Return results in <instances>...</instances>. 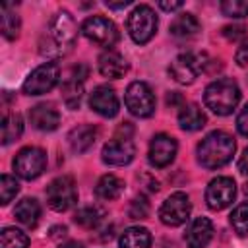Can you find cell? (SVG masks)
I'll return each mask as SVG.
<instances>
[{"instance_id": "3957f363", "label": "cell", "mask_w": 248, "mask_h": 248, "mask_svg": "<svg viewBox=\"0 0 248 248\" xmlns=\"http://www.w3.org/2000/svg\"><path fill=\"white\" fill-rule=\"evenodd\" d=\"M203 101H205V107L211 108L215 114L227 116L236 108V105L240 101V89H238L236 81H232L229 78H221V79L211 81L205 87Z\"/></svg>"}, {"instance_id": "f35d334b", "label": "cell", "mask_w": 248, "mask_h": 248, "mask_svg": "<svg viewBox=\"0 0 248 248\" xmlns=\"http://www.w3.org/2000/svg\"><path fill=\"white\" fill-rule=\"evenodd\" d=\"M107 6H108V8H114V10H118V8H126V6H130V0H124V2H118V4L107 2Z\"/></svg>"}, {"instance_id": "52a82bcc", "label": "cell", "mask_w": 248, "mask_h": 248, "mask_svg": "<svg viewBox=\"0 0 248 248\" xmlns=\"http://www.w3.org/2000/svg\"><path fill=\"white\" fill-rule=\"evenodd\" d=\"M45 167H46V153L41 147H35V145L19 149L16 159H14L16 174L25 178V180H33V178L41 176Z\"/></svg>"}, {"instance_id": "1f68e13d", "label": "cell", "mask_w": 248, "mask_h": 248, "mask_svg": "<svg viewBox=\"0 0 248 248\" xmlns=\"http://www.w3.org/2000/svg\"><path fill=\"white\" fill-rule=\"evenodd\" d=\"M130 217L132 219H145L149 215V203L145 198H136L132 203H130Z\"/></svg>"}, {"instance_id": "8d00e7d4", "label": "cell", "mask_w": 248, "mask_h": 248, "mask_svg": "<svg viewBox=\"0 0 248 248\" xmlns=\"http://www.w3.org/2000/svg\"><path fill=\"white\" fill-rule=\"evenodd\" d=\"M159 8L165 10V12H172V10H180L182 8V2H159Z\"/></svg>"}, {"instance_id": "ffe728a7", "label": "cell", "mask_w": 248, "mask_h": 248, "mask_svg": "<svg viewBox=\"0 0 248 248\" xmlns=\"http://www.w3.org/2000/svg\"><path fill=\"white\" fill-rule=\"evenodd\" d=\"M178 124H180V128L186 130V132L202 130V128L205 126V114H203V110H202L198 105H194V103L184 105V107L180 108V112H178Z\"/></svg>"}, {"instance_id": "d4e9b609", "label": "cell", "mask_w": 248, "mask_h": 248, "mask_svg": "<svg viewBox=\"0 0 248 248\" xmlns=\"http://www.w3.org/2000/svg\"><path fill=\"white\" fill-rule=\"evenodd\" d=\"M105 217V211L99 205H83L76 211L74 221L83 229H95Z\"/></svg>"}, {"instance_id": "7a4b0ae2", "label": "cell", "mask_w": 248, "mask_h": 248, "mask_svg": "<svg viewBox=\"0 0 248 248\" xmlns=\"http://www.w3.org/2000/svg\"><path fill=\"white\" fill-rule=\"evenodd\" d=\"M234 149V138L225 130H215L198 143V161L205 169H221L232 159Z\"/></svg>"}, {"instance_id": "d6a6232c", "label": "cell", "mask_w": 248, "mask_h": 248, "mask_svg": "<svg viewBox=\"0 0 248 248\" xmlns=\"http://www.w3.org/2000/svg\"><path fill=\"white\" fill-rule=\"evenodd\" d=\"M223 35L229 41H238V39L246 37V27L244 25H227V27H223Z\"/></svg>"}, {"instance_id": "7c38bea8", "label": "cell", "mask_w": 248, "mask_h": 248, "mask_svg": "<svg viewBox=\"0 0 248 248\" xmlns=\"http://www.w3.org/2000/svg\"><path fill=\"white\" fill-rule=\"evenodd\" d=\"M202 68H203V62H202V58L198 54H194V52H182V54H178L170 62L169 74H170V78L174 81H178L182 85H188V83H192L198 78V74H200Z\"/></svg>"}, {"instance_id": "5bb4252c", "label": "cell", "mask_w": 248, "mask_h": 248, "mask_svg": "<svg viewBox=\"0 0 248 248\" xmlns=\"http://www.w3.org/2000/svg\"><path fill=\"white\" fill-rule=\"evenodd\" d=\"M136 155V145L126 140V138H114V140H108L101 151V159L107 163V165H112V167H122V165H128Z\"/></svg>"}, {"instance_id": "ac0fdd59", "label": "cell", "mask_w": 248, "mask_h": 248, "mask_svg": "<svg viewBox=\"0 0 248 248\" xmlns=\"http://www.w3.org/2000/svg\"><path fill=\"white\" fill-rule=\"evenodd\" d=\"M128 64L124 60V56L116 50H105L99 56V72L101 76L108 78V79H118L126 74Z\"/></svg>"}, {"instance_id": "9a60e30c", "label": "cell", "mask_w": 248, "mask_h": 248, "mask_svg": "<svg viewBox=\"0 0 248 248\" xmlns=\"http://www.w3.org/2000/svg\"><path fill=\"white\" fill-rule=\"evenodd\" d=\"M89 107L97 114H101L105 118H112V116H116L120 105H118V97H116V93H114L112 87L99 85V87L93 89V93L89 97Z\"/></svg>"}, {"instance_id": "4316f807", "label": "cell", "mask_w": 248, "mask_h": 248, "mask_svg": "<svg viewBox=\"0 0 248 248\" xmlns=\"http://www.w3.org/2000/svg\"><path fill=\"white\" fill-rule=\"evenodd\" d=\"M0 29L6 39H16L19 35V16L10 10L8 4H2V19H0Z\"/></svg>"}, {"instance_id": "6da1fadb", "label": "cell", "mask_w": 248, "mask_h": 248, "mask_svg": "<svg viewBox=\"0 0 248 248\" xmlns=\"http://www.w3.org/2000/svg\"><path fill=\"white\" fill-rule=\"evenodd\" d=\"M76 33H78V27H76L72 14L66 10L58 12L50 19V23L46 25V29L41 37V43H39L41 54H45L48 58L66 56L74 48Z\"/></svg>"}, {"instance_id": "8fae6325", "label": "cell", "mask_w": 248, "mask_h": 248, "mask_svg": "<svg viewBox=\"0 0 248 248\" xmlns=\"http://www.w3.org/2000/svg\"><path fill=\"white\" fill-rule=\"evenodd\" d=\"M190 209H192L190 198L184 192H174L163 202L159 209V219L167 227H178L186 223V219L190 217Z\"/></svg>"}, {"instance_id": "836d02e7", "label": "cell", "mask_w": 248, "mask_h": 248, "mask_svg": "<svg viewBox=\"0 0 248 248\" xmlns=\"http://www.w3.org/2000/svg\"><path fill=\"white\" fill-rule=\"evenodd\" d=\"M236 130L244 136V138H248V103L244 105V108L238 112V116H236Z\"/></svg>"}, {"instance_id": "83f0119b", "label": "cell", "mask_w": 248, "mask_h": 248, "mask_svg": "<svg viewBox=\"0 0 248 248\" xmlns=\"http://www.w3.org/2000/svg\"><path fill=\"white\" fill-rule=\"evenodd\" d=\"M27 234L16 227H6L0 232V248H27Z\"/></svg>"}, {"instance_id": "f546056e", "label": "cell", "mask_w": 248, "mask_h": 248, "mask_svg": "<svg viewBox=\"0 0 248 248\" xmlns=\"http://www.w3.org/2000/svg\"><path fill=\"white\" fill-rule=\"evenodd\" d=\"M17 192H19L17 180L10 174H2L0 176V203L6 205L8 202H12V198H16Z\"/></svg>"}, {"instance_id": "e575fe53", "label": "cell", "mask_w": 248, "mask_h": 248, "mask_svg": "<svg viewBox=\"0 0 248 248\" xmlns=\"http://www.w3.org/2000/svg\"><path fill=\"white\" fill-rule=\"evenodd\" d=\"M234 60L238 66H248V43H242L238 48H236V54H234Z\"/></svg>"}, {"instance_id": "f1b7e54d", "label": "cell", "mask_w": 248, "mask_h": 248, "mask_svg": "<svg viewBox=\"0 0 248 248\" xmlns=\"http://www.w3.org/2000/svg\"><path fill=\"white\" fill-rule=\"evenodd\" d=\"M231 221V227L234 229V232L238 236H246L248 234V202L236 205L229 217Z\"/></svg>"}, {"instance_id": "5b68a950", "label": "cell", "mask_w": 248, "mask_h": 248, "mask_svg": "<svg viewBox=\"0 0 248 248\" xmlns=\"http://www.w3.org/2000/svg\"><path fill=\"white\" fill-rule=\"evenodd\" d=\"M126 29H128V35L132 37V41L138 45H145L147 41H151V37L157 31V16L151 10V6H147V4L136 6L128 16Z\"/></svg>"}, {"instance_id": "2e32d148", "label": "cell", "mask_w": 248, "mask_h": 248, "mask_svg": "<svg viewBox=\"0 0 248 248\" xmlns=\"http://www.w3.org/2000/svg\"><path fill=\"white\" fill-rule=\"evenodd\" d=\"M213 238V223L207 217H196L186 232H184V240L188 244V248H205Z\"/></svg>"}, {"instance_id": "d590c367", "label": "cell", "mask_w": 248, "mask_h": 248, "mask_svg": "<svg viewBox=\"0 0 248 248\" xmlns=\"http://www.w3.org/2000/svg\"><path fill=\"white\" fill-rule=\"evenodd\" d=\"M238 170H240L244 176H248V147L242 151V155H240V159H238Z\"/></svg>"}, {"instance_id": "4dcf8cb0", "label": "cell", "mask_w": 248, "mask_h": 248, "mask_svg": "<svg viewBox=\"0 0 248 248\" xmlns=\"http://www.w3.org/2000/svg\"><path fill=\"white\" fill-rule=\"evenodd\" d=\"M221 12L229 17H246L248 16V2H244V0H225V2H221Z\"/></svg>"}, {"instance_id": "cb8c5ba5", "label": "cell", "mask_w": 248, "mask_h": 248, "mask_svg": "<svg viewBox=\"0 0 248 248\" xmlns=\"http://www.w3.org/2000/svg\"><path fill=\"white\" fill-rule=\"evenodd\" d=\"M198 31H200V21L194 14H180L170 23V33L180 39H190L198 35Z\"/></svg>"}, {"instance_id": "8992f818", "label": "cell", "mask_w": 248, "mask_h": 248, "mask_svg": "<svg viewBox=\"0 0 248 248\" xmlns=\"http://www.w3.org/2000/svg\"><path fill=\"white\" fill-rule=\"evenodd\" d=\"M126 108L140 118H147L155 112V95L145 81H132L124 93Z\"/></svg>"}, {"instance_id": "7402d4cb", "label": "cell", "mask_w": 248, "mask_h": 248, "mask_svg": "<svg viewBox=\"0 0 248 248\" xmlns=\"http://www.w3.org/2000/svg\"><path fill=\"white\" fill-rule=\"evenodd\" d=\"M122 190H124V182H122L118 176H114V174H105V176L99 178V182H97V186H95V196H97L99 200L112 202V200L120 198Z\"/></svg>"}, {"instance_id": "603a6c76", "label": "cell", "mask_w": 248, "mask_h": 248, "mask_svg": "<svg viewBox=\"0 0 248 248\" xmlns=\"http://www.w3.org/2000/svg\"><path fill=\"white\" fill-rule=\"evenodd\" d=\"M120 248H149L151 246V234L143 227H128L118 240Z\"/></svg>"}, {"instance_id": "4fadbf2b", "label": "cell", "mask_w": 248, "mask_h": 248, "mask_svg": "<svg viewBox=\"0 0 248 248\" xmlns=\"http://www.w3.org/2000/svg\"><path fill=\"white\" fill-rule=\"evenodd\" d=\"M176 149H178V145L172 136L157 134V136H153V140L149 143V163L157 169H163L174 161Z\"/></svg>"}, {"instance_id": "d6986e66", "label": "cell", "mask_w": 248, "mask_h": 248, "mask_svg": "<svg viewBox=\"0 0 248 248\" xmlns=\"http://www.w3.org/2000/svg\"><path fill=\"white\" fill-rule=\"evenodd\" d=\"M97 128L91 126V124H81V126H76L70 134H68V141H70V147L76 151V153H85L93 147L95 140H97Z\"/></svg>"}, {"instance_id": "484cf974", "label": "cell", "mask_w": 248, "mask_h": 248, "mask_svg": "<svg viewBox=\"0 0 248 248\" xmlns=\"http://www.w3.org/2000/svg\"><path fill=\"white\" fill-rule=\"evenodd\" d=\"M23 134V120L19 114H6L2 120V143L8 145Z\"/></svg>"}, {"instance_id": "ba28073f", "label": "cell", "mask_w": 248, "mask_h": 248, "mask_svg": "<svg viewBox=\"0 0 248 248\" xmlns=\"http://www.w3.org/2000/svg\"><path fill=\"white\" fill-rule=\"evenodd\" d=\"M60 78V68L56 62H45L41 66H37L27 79L23 81V93L25 95H43L46 91H50Z\"/></svg>"}, {"instance_id": "74e56055", "label": "cell", "mask_w": 248, "mask_h": 248, "mask_svg": "<svg viewBox=\"0 0 248 248\" xmlns=\"http://www.w3.org/2000/svg\"><path fill=\"white\" fill-rule=\"evenodd\" d=\"M58 248H83V244H81V242H76V240H70V242L60 244Z\"/></svg>"}, {"instance_id": "44dd1931", "label": "cell", "mask_w": 248, "mask_h": 248, "mask_svg": "<svg viewBox=\"0 0 248 248\" xmlns=\"http://www.w3.org/2000/svg\"><path fill=\"white\" fill-rule=\"evenodd\" d=\"M14 215L21 225L35 227L39 217H41V205L35 198H23L21 202H17V205L14 209Z\"/></svg>"}, {"instance_id": "e0dca14e", "label": "cell", "mask_w": 248, "mask_h": 248, "mask_svg": "<svg viewBox=\"0 0 248 248\" xmlns=\"http://www.w3.org/2000/svg\"><path fill=\"white\" fill-rule=\"evenodd\" d=\"M29 122L33 124V128L41 130V132H52L58 128L60 124V114L52 105L41 103L31 107L29 110Z\"/></svg>"}, {"instance_id": "30bf717a", "label": "cell", "mask_w": 248, "mask_h": 248, "mask_svg": "<svg viewBox=\"0 0 248 248\" xmlns=\"http://www.w3.org/2000/svg\"><path fill=\"white\" fill-rule=\"evenodd\" d=\"M234 196H236V184L229 176H217L205 188V202L213 211H221L229 207L234 202Z\"/></svg>"}, {"instance_id": "277c9868", "label": "cell", "mask_w": 248, "mask_h": 248, "mask_svg": "<svg viewBox=\"0 0 248 248\" xmlns=\"http://www.w3.org/2000/svg\"><path fill=\"white\" fill-rule=\"evenodd\" d=\"M81 35L89 43H93L97 46H103L107 50H112V46L120 39V33H118V27L114 25V21H110V19H107L103 16L87 17L81 23Z\"/></svg>"}, {"instance_id": "ab89813d", "label": "cell", "mask_w": 248, "mask_h": 248, "mask_svg": "<svg viewBox=\"0 0 248 248\" xmlns=\"http://www.w3.org/2000/svg\"><path fill=\"white\" fill-rule=\"evenodd\" d=\"M246 194H248V186H246Z\"/></svg>"}, {"instance_id": "9c48e42d", "label": "cell", "mask_w": 248, "mask_h": 248, "mask_svg": "<svg viewBox=\"0 0 248 248\" xmlns=\"http://www.w3.org/2000/svg\"><path fill=\"white\" fill-rule=\"evenodd\" d=\"M78 200L76 182L72 176H58L46 186V202L54 211L70 209Z\"/></svg>"}]
</instances>
